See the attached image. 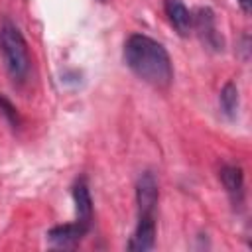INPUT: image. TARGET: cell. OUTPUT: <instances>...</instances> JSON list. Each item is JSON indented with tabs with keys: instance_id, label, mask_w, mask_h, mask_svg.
<instances>
[{
	"instance_id": "10",
	"label": "cell",
	"mask_w": 252,
	"mask_h": 252,
	"mask_svg": "<svg viewBox=\"0 0 252 252\" xmlns=\"http://www.w3.org/2000/svg\"><path fill=\"white\" fill-rule=\"evenodd\" d=\"M219 104H220V110L226 118H236L238 114V104H240V96H238V87L228 81L222 89H220V94H219Z\"/></svg>"
},
{
	"instance_id": "13",
	"label": "cell",
	"mask_w": 252,
	"mask_h": 252,
	"mask_svg": "<svg viewBox=\"0 0 252 252\" xmlns=\"http://www.w3.org/2000/svg\"><path fill=\"white\" fill-rule=\"evenodd\" d=\"M236 4L240 6V10H242L244 14H250V10H252V0H236Z\"/></svg>"
},
{
	"instance_id": "2",
	"label": "cell",
	"mask_w": 252,
	"mask_h": 252,
	"mask_svg": "<svg viewBox=\"0 0 252 252\" xmlns=\"http://www.w3.org/2000/svg\"><path fill=\"white\" fill-rule=\"evenodd\" d=\"M0 53H2V61H4V67L10 79L16 85L26 83L32 71L30 49H28L26 37L22 35L20 28L8 20L0 26Z\"/></svg>"
},
{
	"instance_id": "7",
	"label": "cell",
	"mask_w": 252,
	"mask_h": 252,
	"mask_svg": "<svg viewBox=\"0 0 252 252\" xmlns=\"http://www.w3.org/2000/svg\"><path fill=\"white\" fill-rule=\"evenodd\" d=\"M156 246V217H138L136 228L126 242L130 252H146Z\"/></svg>"
},
{
	"instance_id": "4",
	"label": "cell",
	"mask_w": 252,
	"mask_h": 252,
	"mask_svg": "<svg viewBox=\"0 0 252 252\" xmlns=\"http://www.w3.org/2000/svg\"><path fill=\"white\" fill-rule=\"evenodd\" d=\"M159 199L158 179L152 171H144L136 181V205L138 217H156V207Z\"/></svg>"
},
{
	"instance_id": "11",
	"label": "cell",
	"mask_w": 252,
	"mask_h": 252,
	"mask_svg": "<svg viewBox=\"0 0 252 252\" xmlns=\"http://www.w3.org/2000/svg\"><path fill=\"white\" fill-rule=\"evenodd\" d=\"M0 112H2V116L6 118V122H8L12 128H18V126H20L18 110H16V106H14L4 94H0Z\"/></svg>"
},
{
	"instance_id": "3",
	"label": "cell",
	"mask_w": 252,
	"mask_h": 252,
	"mask_svg": "<svg viewBox=\"0 0 252 252\" xmlns=\"http://www.w3.org/2000/svg\"><path fill=\"white\" fill-rule=\"evenodd\" d=\"M191 32H195L201 39V43L211 49V51H222L224 49V39H222V33L219 32L217 28V18H215V12L209 8V6H201L193 12V26H191Z\"/></svg>"
},
{
	"instance_id": "8",
	"label": "cell",
	"mask_w": 252,
	"mask_h": 252,
	"mask_svg": "<svg viewBox=\"0 0 252 252\" xmlns=\"http://www.w3.org/2000/svg\"><path fill=\"white\" fill-rule=\"evenodd\" d=\"M220 183L234 207L244 203V171L238 165H222L219 171Z\"/></svg>"
},
{
	"instance_id": "6",
	"label": "cell",
	"mask_w": 252,
	"mask_h": 252,
	"mask_svg": "<svg viewBox=\"0 0 252 252\" xmlns=\"http://www.w3.org/2000/svg\"><path fill=\"white\" fill-rule=\"evenodd\" d=\"M87 234H89V230L83 224H79L77 220H73V222L51 226L45 232V238L55 248H75Z\"/></svg>"
},
{
	"instance_id": "5",
	"label": "cell",
	"mask_w": 252,
	"mask_h": 252,
	"mask_svg": "<svg viewBox=\"0 0 252 252\" xmlns=\"http://www.w3.org/2000/svg\"><path fill=\"white\" fill-rule=\"evenodd\" d=\"M71 195H73V203H75V220L79 224H83L87 230H91V226H93V197H91L89 183H87L85 175L77 177V181L73 183Z\"/></svg>"
},
{
	"instance_id": "9",
	"label": "cell",
	"mask_w": 252,
	"mask_h": 252,
	"mask_svg": "<svg viewBox=\"0 0 252 252\" xmlns=\"http://www.w3.org/2000/svg\"><path fill=\"white\" fill-rule=\"evenodd\" d=\"M163 10L165 16L171 24V28L181 35H189L191 33V26H193V12L185 6L183 0H163Z\"/></svg>"
},
{
	"instance_id": "12",
	"label": "cell",
	"mask_w": 252,
	"mask_h": 252,
	"mask_svg": "<svg viewBox=\"0 0 252 252\" xmlns=\"http://www.w3.org/2000/svg\"><path fill=\"white\" fill-rule=\"evenodd\" d=\"M242 57L244 59H248V51H250V39H248V35H242Z\"/></svg>"
},
{
	"instance_id": "1",
	"label": "cell",
	"mask_w": 252,
	"mask_h": 252,
	"mask_svg": "<svg viewBox=\"0 0 252 252\" xmlns=\"http://www.w3.org/2000/svg\"><path fill=\"white\" fill-rule=\"evenodd\" d=\"M124 63L144 83L165 91L173 83V63L167 49L150 35L132 33L124 41Z\"/></svg>"
}]
</instances>
